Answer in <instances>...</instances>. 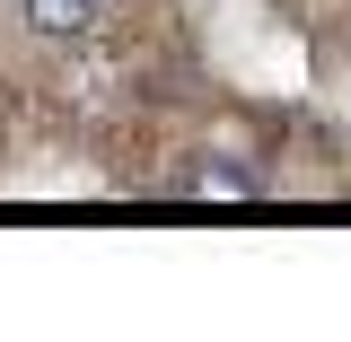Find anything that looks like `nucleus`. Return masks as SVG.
<instances>
[{"mask_svg": "<svg viewBox=\"0 0 351 342\" xmlns=\"http://www.w3.org/2000/svg\"><path fill=\"white\" fill-rule=\"evenodd\" d=\"M9 9H18V27L44 36V44H88L97 27H106L114 0H9Z\"/></svg>", "mask_w": 351, "mask_h": 342, "instance_id": "nucleus-1", "label": "nucleus"}, {"mask_svg": "<svg viewBox=\"0 0 351 342\" xmlns=\"http://www.w3.org/2000/svg\"><path fill=\"white\" fill-rule=\"evenodd\" d=\"M184 193H193V202H255V175L228 167V158H193V167H184Z\"/></svg>", "mask_w": 351, "mask_h": 342, "instance_id": "nucleus-2", "label": "nucleus"}]
</instances>
